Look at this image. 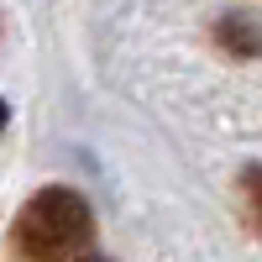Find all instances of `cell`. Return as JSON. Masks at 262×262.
Segmentation results:
<instances>
[{
  "label": "cell",
  "mask_w": 262,
  "mask_h": 262,
  "mask_svg": "<svg viewBox=\"0 0 262 262\" xmlns=\"http://www.w3.org/2000/svg\"><path fill=\"white\" fill-rule=\"evenodd\" d=\"M95 215L74 189H42L11 226L16 262H90L95 252Z\"/></svg>",
  "instance_id": "1"
},
{
  "label": "cell",
  "mask_w": 262,
  "mask_h": 262,
  "mask_svg": "<svg viewBox=\"0 0 262 262\" xmlns=\"http://www.w3.org/2000/svg\"><path fill=\"white\" fill-rule=\"evenodd\" d=\"M242 205H247L252 231L262 236V168H247V173H242Z\"/></svg>",
  "instance_id": "2"
},
{
  "label": "cell",
  "mask_w": 262,
  "mask_h": 262,
  "mask_svg": "<svg viewBox=\"0 0 262 262\" xmlns=\"http://www.w3.org/2000/svg\"><path fill=\"white\" fill-rule=\"evenodd\" d=\"M90 262H105V257H90Z\"/></svg>",
  "instance_id": "4"
},
{
  "label": "cell",
  "mask_w": 262,
  "mask_h": 262,
  "mask_svg": "<svg viewBox=\"0 0 262 262\" xmlns=\"http://www.w3.org/2000/svg\"><path fill=\"white\" fill-rule=\"evenodd\" d=\"M221 42H226L231 53H257L262 48V37L247 32V21H221Z\"/></svg>",
  "instance_id": "3"
}]
</instances>
